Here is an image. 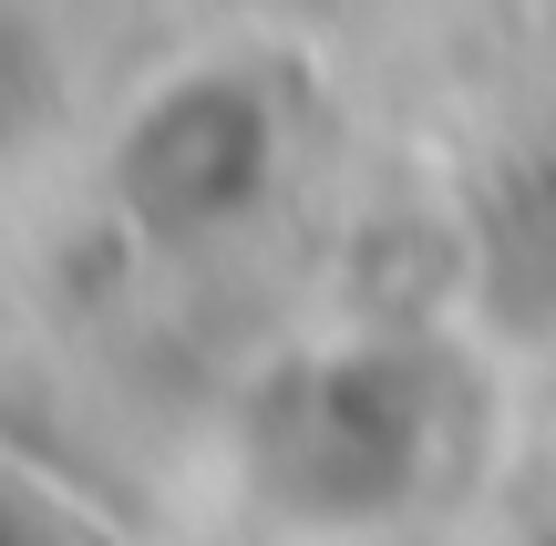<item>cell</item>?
Listing matches in <instances>:
<instances>
[{
  "mask_svg": "<svg viewBox=\"0 0 556 546\" xmlns=\"http://www.w3.org/2000/svg\"><path fill=\"white\" fill-rule=\"evenodd\" d=\"M258 176H268V124L248 93H217V82L155 93V114L124 144V196L165 238H197V227L238 217L258 196Z\"/></svg>",
  "mask_w": 556,
  "mask_h": 546,
  "instance_id": "cell-1",
  "label": "cell"
},
{
  "mask_svg": "<svg viewBox=\"0 0 556 546\" xmlns=\"http://www.w3.org/2000/svg\"><path fill=\"white\" fill-rule=\"evenodd\" d=\"M340 546H422V536H402V526H371V536H340Z\"/></svg>",
  "mask_w": 556,
  "mask_h": 546,
  "instance_id": "cell-2",
  "label": "cell"
}]
</instances>
